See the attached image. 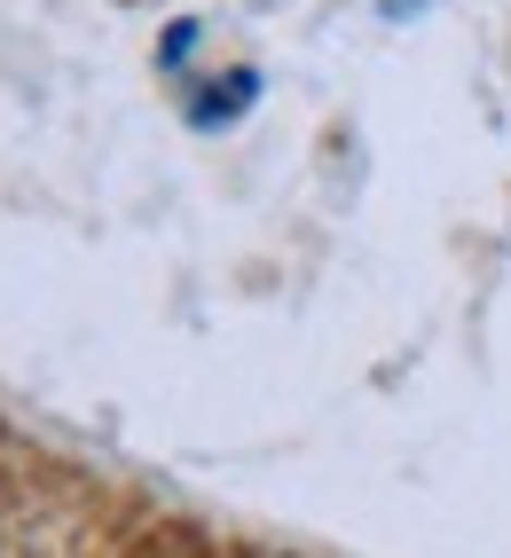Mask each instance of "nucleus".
Masks as SVG:
<instances>
[{
    "mask_svg": "<svg viewBox=\"0 0 511 558\" xmlns=\"http://www.w3.org/2000/svg\"><path fill=\"white\" fill-rule=\"evenodd\" d=\"M252 102H260V71H252V63H236V71H221L212 87H197V95H190V126H197V134H212V126H236Z\"/></svg>",
    "mask_w": 511,
    "mask_h": 558,
    "instance_id": "nucleus-1",
    "label": "nucleus"
},
{
    "mask_svg": "<svg viewBox=\"0 0 511 558\" xmlns=\"http://www.w3.org/2000/svg\"><path fill=\"white\" fill-rule=\"evenodd\" d=\"M190 48H197V24L181 16V24L166 32V48H158V63H166V71H181V63H190Z\"/></svg>",
    "mask_w": 511,
    "mask_h": 558,
    "instance_id": "nucleus-2",
    "label": "nucleus"
},
{
    "mask_svg": "<svg viewBox=\"0 0 511 558\" xmlns=\"http://www.w3.org/2000/svg\"><path fill=\"white\" fill-rule=\"evenodd\" d=\"M410 9H425V0H386V16H393V24H410Z\"/></svg>",
    "mask_w": 511,
    "mask_h": 558,
    "instance_id": "nucleus-3",
    "label": "nucleus"
}]
</instances>
